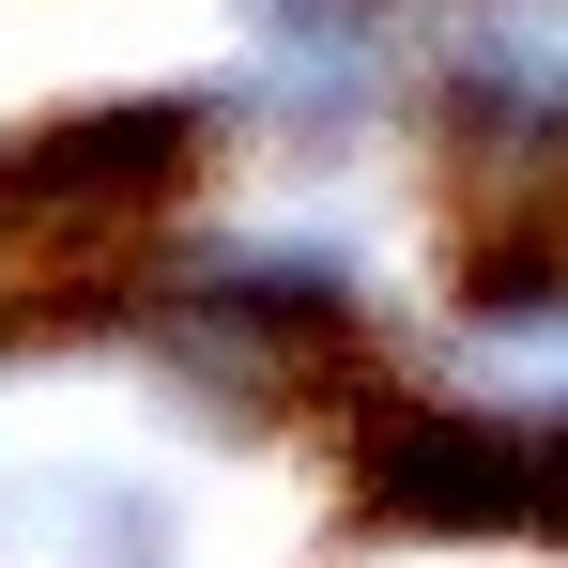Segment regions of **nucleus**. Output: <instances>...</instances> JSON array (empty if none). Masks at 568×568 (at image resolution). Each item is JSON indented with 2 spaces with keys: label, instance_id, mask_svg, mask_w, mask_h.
<instances>
[{
  "label": "nucleus",
  "instance_id": "1",
  "mask_svg": "<svg viewBox=\"0 0 568 568\" xmlns=\"http://www.w3.org/2000/svg\"><path fill=\"white\" fill-rule=\"evenodd\" d=\"M338 523L384 554H523L538 491V399H462V384H369L338 430Z\"/></svg>",
  "mask_w": 568,
  "mask_h": 568
},
{
  "label": "nucleus",
  "instance_id": "2",
  "mask_svg": "<svg viewBox=\"0 0 568 568\" xmlns=\"http://www.w3.org/2000/svg\"><path fill=\"white\" fill-rule=\"evenodd\" d=\"M523 554H568V384H538V491H523Z\"/></svg>",
  "mask_w": 568,
  "mask_h": 568
},
{
  "label": "nucleus",
  "instance_id": "3",
  "mask_svg": "<svg viewBox=\"0 0 568 568\" xmlns=\"http://www.w3.org/2000/svg\"><path fill=\"white\" fill-rule=\"evenodd\" d=\"M0 338H16V323H0Z\"/></svg>",
  "mask_w": 568,
  "mask_h": 568
}]
</instances>
